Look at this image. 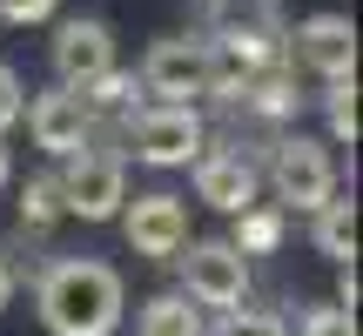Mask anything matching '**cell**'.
I'll return each instance as SVG.
<instances>
[{"mask_svg":"<svg viewBox=\"0 0 363 336\" xmlns=\"http://www.w3.org/2000/svg\"><path fill=\"white\" fill-rule=\"evenodd\" d=\"M34 310L48 336H115L121 330V310H128V289L108 262L94 256H61L40 269V289H34Z\"/></svg>","mask_w":363,"mask_h":336,"instance_id":"cell-1","label":"cell"},{"mask_svg":"<svg viewBox=\"0 0 363 336\" xmlns=\"http://www.w3.org/2000/svg\"><path fill=\"white\" fill-rule=\"evenodd\" d=\"M54 189H61V215L115 222V215H121V202H128V168H121L115 148H81V155H67V162H61Z\"/></svg>","mask_w":363,"mask_h":336,"instance_id":"cell-2","label":"cell"},{"mask_svg":"<svg viewBox=\"0 0 363 336\" xmlns=\"http://www.w3.org/2000/svg\"><path fill=\"white\" fill-rule=\"evenodd\" d=\"M202 148H208V135H202V115H195V108L148 101V108L128 115V155L148 162V168H182V162L202 155Z\"/></svg>","mask_w":363,"mask_h":336,"instance_id":"cell-3","label":"cell"},{"mask_svg":"<svg viewBox=\"0 0 363 336\" xmlns=\"http://www.w3.org/2000/svg\"><path fill=\"white\" fill-rule=\"evenodd\" d=\"M269 189H276V208H323L330 195H337V162H330L323 142H310V135H289V142H276L269 155Z\"/></svg>","mask_w":363,"mask_h":336,"instance_id":"cell-4","label":"cell"},{"mask_svg":"<svg viewBox=\"0 0 363 336\" xmlns=\"http://www.w3.org/2000/svg\"><path fill=\"white\" fill-rule=\"evenodd\" d=\"M135 88L155 94L162 108H189L195 94H208V40H195V34L155 40V47L142 54V74H135Z\"/></svg>","mask_w":363,"mask_h":336,"instance_id":"cell-5","label":"cell"},{"mask_svg":"<svg viewBox=\"0 0 363 336\" xmlns=\"http://www.w3.org/2000/svg\"><path fill=\"white\" fill-rule=\"evenodd\" d=\"M182 296L202 303V310H242L249 296V262L229 249V235H208V242H182Z\"/></svg>","mask_w":363,"mask_h":336,"instance_id":"cell-6","label":"cell"},{"mask_svg":"<svg viewBox=\"0 0 363 336\" xmlns=\"http://www.w3.org/2000/svg\"><path fill=\"white\" fill-rule=\"evenodd\" d=\"M276 61H283V47H276L262 27H222V34L208 40V94L235 101V94H242L262 67H276Z\"/></svg>","mask_w":363,"mask_h":336,"instance_id":"cell-7","label":"cell"},{"mask_svg":"<svg viewBox=\"0 0 363 336\" xmlns=\"http://www.w3.org/2000/svg\"><path fill=\"white\" fill-rule=\"evenodd\" d=\"M115 67V27L108 21H61L54 27V88L81 94Z\"/></svg>","mask_w":363,"mask_h":336,"instance_id":"cell-8","label":"cell"},{"mask_svg":"<svg viewBox=\"0 0 363 336\" xmlns=\"http://www.w3.org/2000/svg\"><path fill=\"white\" fill-rule=\"evenodd\" d=\"M121 229H128V249H135V256L169 262V256H182V242H189V208H182V195L155 189V195L121 202Z\"/></svg>","mask_w":363,"mask_h":336,"instance_id":"cell-9","label":"cell"},{"mask_svg":"<svg viewBox=\"0 0 363 336\" xmlns=\"http://www.w3.org/2000/svg\"><path fill=\"white\" fill-rule=\"evenodd\" d=\"M21 115H27V135H34V148H48L54 162L81 155V148L94 142V115H88V101H81V94H67V88L34 94Z\"/></svg>","mask_w":363,"mask_h":336,"instance_id":"cell-10","label":"cell"},{"mask_svg":"<svg viewBox=\"0 0 363 336\" xmlns=\"http://www.w3.org/2000/svg\"><path fill=\"white\" fill-rule=\"evenodd\" d=\"M289 47H296V61L310 67V74H323V81H350L357 74V27H350V13H310V21H296Z\"/></svg>","mask_w":363,"mask_h":336,"instance_id":"cell-11","label":"cell"},{"mask_svg":"<svg viewBox=\"0 0 363 336\" xmlns=\"http://www.w3.org/2000/svg\"><path fill=\"white\" fill-rule=\"evenodd\" d=\"M256 189H262V168L242 155V148H202L195 155V195L222 215H242L256 208Z\"/></svg>","mask_w":363,"mask_h":336,"instance_id":"cell-12","label":"cell"},{"mask_svg":"<svg viewBox=\"0 0 363 336\" xmlns=\"http://www.w3.org/2000/svg\"><path fill=\"white\" fill-rule=\"evenodd\" d=\"M316 256H330L337 269H350V256H357V202L350 195H330L323 208H316Z\"/></svg>","mask_w":363,"mask_h":336,"instance_id":"cell-13","label":"cell"},{"mask_svg":"<svg viewBox=\"0 0 363 336\" xmlns=\"http://www.w3.org/2000/svg\"><path fill=\"white\" fill-rule=\"evenodd\" d=\"M229 249L235 256H269V249H283V208L276 202H256V208H242L235 215V235H229Z\"/></svg>","mask_w":363,"mask_h":336,"instance_id":"cell-14","label":"cell"},{"mask_svg":"<svg viewBox=\"0 0 363 336\" xmlns=\"http://www.w3.org/2000/svg\"><path fill=\"white\" fill-rule=\"evenodd\" d=\"M242 101L256 108L262 121H283V115H296V81H289V61L262 67V74H256V81L242 88Z\"/></svg>","mask_w":363,"mask_h":336,"instance_id":"cell-15","label":"cell"},{"mask_svg":"<svg viewBox=\"0 0 363 336\" xmlns=\"http://www.w3.org/2000/svg\"><path fill=\"white\" fill-rule=\"evenodd\" d=\"M135 336H202V310H189V296H155Z\"/></svg>","mask_w":363,"mask_h":336,"instance_id":"cell-16","label":"cell"},{"mask_svg":"<svg viewBox=\"0 0 363 336\" xmlns=\"http://www.w3.org/2000/svg\"><path fill=\"white\" fill-rule=\"evenodd\" d=\"M323 115H330V142L357 148V135H363V121H357V74H350V81H330Z\"/></svg>","mask_w":363,"mask_h":336,"instance_id":"cell-17","label":"cell"},{"mask_svg":"<svg viewBox=\"0 0 363 336\" xmlns=\"http://www.w3.org/2000/svg\"><path fill=\"white\" fill-rule=\"evenodd\" d=\"M54 222H61V189H54V175H34L21 189V229H54Z\"/></svg>","mask_w":363,"mask_h":336,"instance_id":"cell-18","label":"cell"},{"mask_svg":"<svg viewBox=\"0 0 363 336\" xmlns=\"http://www.w3.org/2000/svg\"><path fill=\"white\" fill-rule=\"evenodd\" d=\"M202 336H289V323L269 310H222L216 330H202Z\"/></svg>","mask_w":363,"mask_h":336,"instance_id":"cell-19","label":"cell"},{"mask_svg":"<svg viewBox=\"0 0 363 336\" xmlns=\"http://www.w3.org/2000/svg\"><path fill=\"white\" fill-rule=\"evenodd\" d=\"M303 336H357V310H337V303H323V310L303 316Z\"/></svg>","mask_w":363,"mask_h":336,"instance_id":"cell-20","label":"cell"},{"mask_svg":"<svg viewBox=\"0 0 363 336\" xmlns=\"http://www.w3.org/2000/svg\"><path fill=\"white\" fill-rule=\"evenodd\" d=\"M54 13H61V0H0V21H13V27H40Z\"/></svg>","mask_w":363,"mask_h":336,"instance_id":"cell-21","label":"cell"},{"mask_svg":"<svg viewBox=\"0 0 363 336\" xmlns=\"http://www.w3.org/2000/svg\"><path fill=\"white\" fill-rule=\"evenodd\" d=\"M21 108H27V94H21V74H13L7 61H0V135L21 121Z\"/></svg>","mask_w":363,"mask_h":336,"instance_id":"cell-22","label":"cell"},{"mask_svg":"<svg viewBox=\"0 0 363 336\" xmlns=\"http://www.w3.org/2000/svg\"><path fill=\"white\" fill-rule=\"evenodd\" d=\"M13 303V269H7V256H0V310Z\"/></svg>","mask_w":363,"mask_h":336,"instance_id":"cell-23","label":"cell"},{"mask_svg":"<svg viewBox=\"0 0 363 336\" xmlns=\"http://www.w3.org/2000/svg\"><path fill=\"white\" fill-rule=\"evenodd\" d=\"M7 175H13V162H7V148H0V189H7Z\"/></svg>","mask_w":363,"mask_h":336,"instance_id":"cell-24","label":"cell"}]
</instances>
